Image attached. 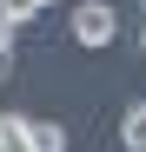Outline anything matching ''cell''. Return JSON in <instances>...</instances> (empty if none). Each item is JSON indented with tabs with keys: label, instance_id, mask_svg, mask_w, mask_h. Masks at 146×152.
Returning a JSON list of instances; mask_svg holds the SVG:
<instances>
[{
	"label": "cell",
	"instance_id": "7a4b0ae2",
	"mask_svg": "<svg viewBox=\"0 0 146 152\" xmlns=\"http://www.w3.org/2000/svg\"><path fill=\"white\" fill-rule=\"evenodd\" d=\"M119 145H126V152H146V99L126 106V119H119Z\"/></svg>",
	"mask_w": 146,
	"mask_h": 152
},
{
	"label": "cell",
	"instance_id": "6da1fadb",
	"mask_svg": "<svg viewBox=\"0 0 146 152\" xmlns=\"http://www.w3.org/2000/svg\"><path fill=\"white\" fill-rule=\"evenodd\" d=\"M73 40L80 46H113L119 40V20H113L106 0H80V7H73Z\"/></svg>",
	"mask_w": 146,
	"mask_h": 152
},
{
	"label": "cell",
	"instance_id": "3957f363",
	"mask_svg": "<svg viewBox=\"0 0 146 152\" xmlns=\"http://www.w3.org/2000/svg\"><path fill=\"white\" fill-rule=\"evenodd\" d=\"M27 139H33V152H66V132L53 119H27Z\"/></svg>",
	"mask_w": 146,
	"mask_h": 152
},
{
	"label": "cell",
	"instance_id": "8992f818",
	"mask_svg": "<svg viewBox=\"0 0 146 152\" xmlns=\"http://www.w3.org/2000/svg\"><path fill=\"white\" fill-rule=\"evenodd\" d=\"M40 7H53V0H40Z\"/></svg>",
	"mask_w": 146,
	"mask_h": 152
},
{
	"label": "cell",
	"instance_id": "5b68a950",
	"mask_svg": "<svg viewBox=\"0 0 146 152\" xmlns=\"http://www.w3.org/2000/svg\"><path fill=\"white\" fill-rule=\"evenodd\" d=\"M13 33H20V20H7V13H0V60L13 53Z\"/></svg>",
	"mask_w": 146,
	"mask_h": 152
},
{
	"label": "cell",
	"instance_id": "277c9868",
	"mask_svg": "<svg viewBox=\"0 0 146 152\" xmlns=\"http://www.w3.org/2000/svg\"><path fill=\"white\" fill-rule=\"evenodd\" d=\"M0 13H7V20H33V13H40V0H0Z\"/></svg>",
	"mask_w": 146,
	"mask_h": 152
}]
</instances>
